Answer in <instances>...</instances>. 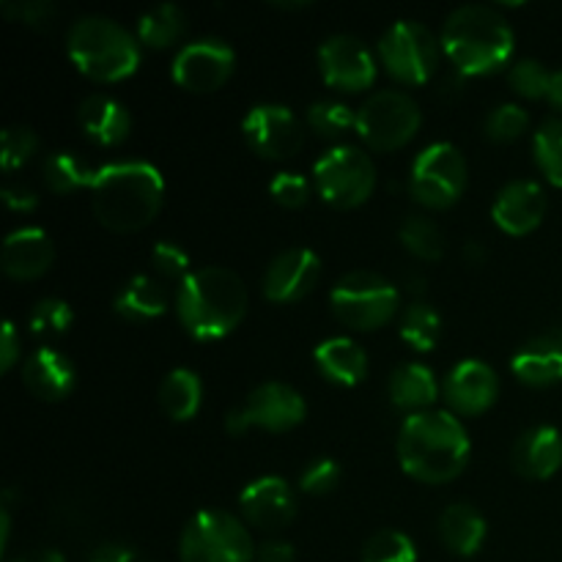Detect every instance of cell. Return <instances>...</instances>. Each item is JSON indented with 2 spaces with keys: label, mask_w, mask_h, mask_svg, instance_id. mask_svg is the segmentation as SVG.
Wrapping results in <instances>:
<instances>
[{
  "label": "cell",
  "mask_w": 562,
  "mask_h": 562,
  "mask_svg": "<svg viewBox=\"0 0 562 562\" xmlns=\"http://www.w3.org/2000/svg\"><path fill=\"white\" fill-rule=\"evenodd\" d=\"M470 456V434L453 412H417L406 417L398 431L401 467L420 483H450L467 470Z\"/></svg>",
  "instance_id": "1"
},
{
  "label": "cell",
  "mask_w": 562,
  "mask_h": 562,
  "mask_svg": "<svg viewBox=\"0 0 562 562\" xmlns=\"http://www.w3.org/2000/svg\"><path fill=\"white\" fill-rule=\"evenodd\" d=\"M165 201L162 173L143 159H121L97 170L91 206L113 234H135L159 214Z\"/></svg>",
  "instance_id": "2"
},
{
  "label": "cell",
  "mask_w": 562,
  "mask_h": 562,
  "mask_svg": "<svg viewBox=\"0 0 562 562\" xmlns=\"http://www.w3.org/2000/svg\"><path fill=\"white\" fill-rule=\"evenodd\" d=\"M181 327L195 340H220L234 333L247 313L245 280L225 267H201L176 291Z\"/></svg>",
  "instance_id": "3"
},
{
  "label": "cell",
  "mask_w": 562,
  "mask_h": 562,
  "mask_svg": "<svg viewBox=\"0 0 562 562\" xmlns=\"http://www.w3.org/2000/svg\"><path fill=\"white\" fill-rule=\"evenodd\" d=\"M442 49L459 75H494L514 55V31L492 5H461L445 22Z\"/></svg>",
  "instance_id": "4"
},
{
  "label": "cell",
  "mask_w": 562,
  "mask_h": 562,
  "mask_svg": "<svg viewBox=\"0 0 562 562\" xmlns=\"http://www.w3.org/2000/svg\"><path fill=\"white\" fill-rule=\"evenodd\" d=\"M66 53L93 82H121L140 66V42L110 16H80L66 33Z\"/></svg>",
  "instance_id": "5"
},
{
  "label": "cell",
  "mask_w": 562,
  "mask_h": 562,
  "mask_svg": "<svg viewBox=\"0 0 562 562\" xmlns=\"http://www.w3.org/2000/svg\"><path fill=\"white\" fill-rule=\"evenodd\" d=\"M250 530L228 510H201L187 521L179 541L181 562H252Z\"/></svg>",
  "instance_id": "6"
},
{
  "label": "cell",
  "mask_w": 562,
  "mask_h": 562,
  "mask_svg": "<svg viewBox=\"0 0 562 562\" xmlns=\"http://www.w3.org/2000/svg\"><path fill=\"white\" fill-rule=\"evenodd\" d=\"M329 307L340 324L371 333L393 322L398 311V289L376 272H349L335 283Z\"/></svg>",
  "instance_id": "7"
},
{
  "label": "cell",
  "mask_w": 562,
  "mask_h": 562,
  "mask_svg": "<svg viewBox=\"0 0 562 562\" xmlns=\"http://www.w3.org/2000/svg\"><path fill=\"white\" fill-rule=\"evenodd\" d=\"M318 195L335 209H357L373 195L376 168L360 146H335L313 165Z\"/></svg>",
  "instance_id": "8"
},
{
  "label": "cell",
  "mask_w": 562,
  "mask_h": 562,
  "mask_svg": "<svg viewBox=\"0 0 562 562\" xmlns=\"http://www.w3.org/2000/svg\"><path fill=\"white\" fill-rule=\"evenodd\" d=\"M423 124L420 104L404 91H379L357 110V135L373 151H398Z\"/></svg>",
  "instance_id": "9"
},
{
  "label": "cell",
  "mask_w": 562,
  "mask_h": 562,
  "mask_svg": "<svg viewBox=\"0 0 562 562\" xmlns=\"http://www.w3.org/2000/svg\"><path fill=\"white\" fill-rule=\"evenodd\" d=\"M439 49L442 44L437 42V36L426 25L412 20L395 22L379 38V60L387 75L404 86H426L437 75Z\"/></svg>",
  "instance_id": "10"
},
{
  "label": "cell",
  "mask_w": 562,
  "mask_h": 562,
  "mask_svg": "<svg viewBox=\"0 0 562 562\" xmlns=\"http://www.w3.org/2000/svg\"><path fill=\"white\" fill-rule=\"evenodd\" d=\"M412 195L426 209H450L467 190V159L453 143H431L412 162Z\"/></svg>",
  "instance_id": "11"
},
{
  "label": "cell",
  "mask_w": 562,
  "mask_h": 562,
  "mask_svg": "<svg viewBox=\"0 0 562 562\" xmlns=\"http://www.w3.org/2000/svg\"><path fill=\"white\" fill-rule=\"evenodd\" d=\"M307 415L305 398L283 382H267L247 395L239 409L225 417V428L241 437L250 428H263L269 434H283L300 426Z\"/></svg>",
  "instance_id": "12"
},
{
  "label": "cell",
  "mask_w": 562,
  "mask_h": 562,
  "mask_svg": "<svg viewBox=\"0 0 562 562\" xmlns=\"http://www.w3.org/2000/svg\"><path fill=\"white\" fill-rule=\"evenodd\" d=\"M236 66L234 49L220 38H198L184 44L173 58V80L184 91L212 93L231 80Z\"/></svg>",
  "instance_id": "13"
},
{
  "label": "cell",
  "mask_w": 562,
  "mask_h": 562,
  "mask_svg": "<svg viewBox=\"0 0 562 562\" xmlns=\"http://www.w3.org/2000/svg\"><path fill=\"white\" fill-rule=\"evenodd\" d=\"M245 140L258 157L291 159L300 154L305 132L285 104H256L241 121Z\"/></svg>",
  "instance_id": "14"
},
{
  "label": "cell",
  "mask_w": 562,
  "mask_h": 562,
  "mask_svg": "<svg viewBox=\"0 0 562 562\" xmlns=\"http://www.w3.org/2000/svg\"><path fill=\"white\" fill-rule=\"evenodd\" d=\"M318 71L329 88L360 93L376 80V60L360 38L338 33L318 47Z\"/></svg>",
  "instance_id": "15"
},
{
  "label": "cell",
  "mask_w": 562,
  "mask_h": 562,
  "mask_svg": "<svg viewBox=\"0 0 562 562\" xmlns=\"http://www.w3.org/2000/svg\"><path fill=\"white\" fill-rule=\"evenodd\" d=\"M322 278V258L307 247H291L280 252L263 272V296L278 305L300 302L316 289Z\"/></svg>",
  "instance_id": "16"
},
{
  "label": "cell",
  "mask_w": 562,
  "mask_h": 562,
  "mask_svg": "<svg viewBox=\"0 0 562 562\" xmlns=\"http://www.w3.org/2000/svg\"><path fill=\"white\" fill-rule=\"evenodd\" d=\"M239 508L247 525L261 532H280L294 521L296 497L283 477L263 475L241 488Z\"/></svg>",
  "instance_id": "17"
},
{
  "label": "cell",
  "mask_w": 562,
  "mask_h": 562,
  "mask_svg": "<svg viewBox=\"0 0 562 562\" xmlns=\"http://www.w3.org/2000/svg\"><path fill=\"white\" fill-rule=\"evenodd\" d=\"M442 395L453 415L475 417L494 406L499 395V379L483 360H464L445 376Z\"/></svg>",
  "instance_id": "18"
},
{
  "label": "cell",
  "mask_w": 562,
  "mask_h": 562,
  "mask_svg": "<svg viewBox=\"0 0 562 562\" xmlns=\"http://www.w3.org/2000/svg\"><path fill=\"white\" fill-rule=\"evenodd\" d=\"M547 214V195L536 181H510L492 203V220L508 236H527Z\"/></svg>",
  "instance_id": "19"
},
{
  "label": "cell",
  "mask_w": 562,
  "mask_h": 562,
  "mask_svg": "<svg viewBox=\"0 0 562 562\" xmlns=\"http://www.w3.org/2000/svg\"><path fill=\"white\" fill-rule=\"evenodd\" d=\"M22 382L27 393L36 395L38 401L55 404V401L69 398L77 384V373L69 357L60 355L55 346H42L22 366Z\"/></svg>",
  "instance_id": "20"
},
{
  "label": "cell",
  "mask_w": 562,
  "mask_h": 562,
  "mask_svg": "<svg viewBox=\"0 0 562 562\" xmlns=\"http://www.w3.org/2000/svg\"><path fill=\"white\" fill-rule=\"evenodd\" d=\"M562 467V434L552 426H532L516 439L514 470L527 481H549Z\"/></svg>",
  "instance_id": "21"
},
{
  "label": "cell",
  "mask_w": 562,
  "mask_h": 562,
  "mask_svg": "<svg viewBox=\"0 0 562 562\" xmlns=\"http://www.w3.org/2000/svg\"><path fill=\"white\" fill-rule=\"evenodd\" d=\"M77 124H80L82 135L93 140L97 146L113 148L130 137L132 132V115L119 99L108 97V93H91L80 102L77 110Z\"/></svg>",
  "instance_id": "22"
},
{
  "label": "cell",
  "mask_w": 562,
  "mask_h": 562,
  "mask_svg": "<svg viewBox=\"0 0 562 562\" xmlns=\"http://www.w3.org/2000/svg\"><path fill=\"white\" fill-rule=\"evenodd\" d=\"M55 247L42 228H20L3 241V272L14 280H36L53 267Z\"/></svg>",
  "instance_id": "23"
},
{
  "label": "cell",
  "mask_w": 562,
  "mask_h": 562,
  "mask_svg": "<svg viewBox=\"0 0 562 562\" xmlns=\"http://www.w3.org/2000/svg\"><path fill=\"white\" fill-rule=\"evenodd\" d=\"M510 371L527 387H552L562 382V340L554 333L532 338L510 360Z\"/></svg>",
  "instance_id": "24"
},
{
  "label": "cell",
  "mask_w": 562,
  "mask_h": 562,
  "mask_svg": "<svg viewBox=\"0 0 562 562\" xmlns=\"http://www.w3.org/2000/svg\"><path fill=\"white\" fill-rule=\"evenodd\" d=\"M318 373L340 387H357L368 376V355L351 338H327L313 351Z\"/></svg>",
  "instance_id": "25"
},
{
  "label": "cell",
  "mask_w": 562,
  "mask_h": 562,
  "mask_svg": "<svg viewBox=\"0 0 562 562\" xmlns=\"http://www.w3.org/2000/svg\"><path fill=\"white\" fill-rule=\"evenodd\" d=\"M439 538L445 549L459 558H472L486 541V519L467 503H453L439 516Z\"/></svg>",
  "instance_id": "26"
},
{
  "label": "cell",
  "mask_w": 562,
  "mask_h": 562,
  "mask_svg": "<svg viewBox=\"0 0 562 562\" xmlns=\"http://www.w3.org/2000/svg\"><path fill=\"white\" fill-rule=\"evenodd\" d=\"M387 393L393 406H398L401 412H409V415H417V412H428V406L437 401L439 384L431 368L423 366V362H406V366L393 371Z\"/></svg>",
  "instance_id": "27"
},
{
  "label": "cell",
  "mask_w": 562,
  "mask_h": 562,
  "mask_svg": "<svg viewBox=\"0 0 562 562\" xmlns=\"http://www.w3.org/2000/svg\"><path fill=\"white\" fill-rule=\"evenodd\" d=\"M168 311V291L148 274H135L115 296V313L126 322H151Z\"/></svg>",
  "instance_id": "28"
},
{
  "label": "cell",
  "mask_w": 562,
  "mask_h": 562,
  "mask_svg": "<svg viewBox=\"0 0 562 562\" xmlns=\"http://www.w3.org/2000/svg\"><path fill=\"white\" fill-rule=\"evenodd\" d=\"M203 384L190 368H176L159 384V406L176 423H187L201 412Z\"/></svg>",
  "instance_id": "29"
},
{
  "label": "cell",
  "mask_w": 562,
  "mask_h": 562,
  "mask_svg": "<svg viewBox=\"0 0 562 562\" xmlns=\"http://www.w3.org/2000/svg\"><path fill=\"white\" fill-rule=\"evenodd\" d=\"M44 184L49 187V192L55 195H71V192L91 190L93 179H97V170H91V165L82 157H77L75 151H53L47 154V159L42 162Z\"/></svg>",
  "instance_id": "30"
},
{
  "label": "cell",
  "mask_w": 562,
  "mask_h": 562,
  "mask_svg": "<svg viewBox=\"0 0 562 562\" xmlns=\"http://www.w3.org/2000/svg\"><path fill=\"white\" fill-rule=\"evenodd\" d=\"M187 31V16L179 5L159 3L148 9L137 20V42L154 49H168L176 42H181Z\"/></svg>",
  "instance_id": "31"
},
{
  "label": "cell",
  "mask_w": 562,
  "mask_h": 562,
  "mask_svg": "<svg viewBox=\"0 0 562 562\" xmlns=\"http://www.w3.org/2000/svg\"><path fill=\"white\" fill-rule=\"evenodd\" d=\"M442 335V318L426 302H415L406 307L404 318H401V338L412 346L415 351H431L439 344Z\"/></svg>",
  "instance_id": "32"
},
{
  "label": "cell",
  "mask_w": 562,
  "mask_h": 562,
  "mask_svg": "<svg viewBox=\"0 0 562 562\" xmlns=\"http://www.w3.org/2000/svg\"><path fill=\"white\" fill-rule=\"evenodd\" d=\"M398 239L420 261H439L445 252V234L428 217H406L398 228Z\"/></svg>",
  "instance_id": "33"
},
{
  "label": "cell",
  "mask_w": 562,
  "mask_h": 562,
  "mask_svg": "<svg viewBox=\"0 0 562 562\" xmlns=\"http://www.w3.org/2000/svg\"><path fill=\"white\" fill-rule=\"evenodd\" d=\"M532 148H536L538 168L547 176L549 184L562 190V119L543 121L541 130L536 132Z\"/></svg>",
  "instance_id": "34"
},
{
  "label": "cell",
  "mask_w": 562,
  "mask_h": 562,
  "mask_svg": "<svg viewBox=\"0 0 562 562\" xmlns=\"http://www.w3.org/2000/svg\"><path fill=\"white\" fill-rule=\"evenodd\" d=\"M355 124H357V113L344 102L322 99V102L311 104V110H307V126H311L318 137H329V140H335V137L346 135Z\"/></svg>",
  "instance_id": "35"
},
{
  "label": "cell",
  "mask_w": 562,
  "mask_h": 562,
  "mask_svg": "<svg viewBox=\"0 0 562 562\" xmlns=\"http://www.w3.org/2000/svg\"><path fill=\"white\" fill-rule=\"evenodd\" d=\"M362 562H417V549L406 532L379 530L362 547Z\"/></svg>",
  "instance_id": "36"
},
{
  "label": "cell",
  "mask_w": 562,
  "mask_h": 562,
  "mask_svg": "<svg viewBox=\"0 0 562 562\" xmlns=\"http://www.w3.org/2000/svg\"><path fill=\"white\" fill-rule=\"evenodd\" d=\"M71 322H75V313H71L69 302L55 300V296L38 300L33 305L31 316H27L31 333L38 335V338H60V335L69 333Z\"/></svg>",
  "instance_id": "37"
},
{
  "label": "cell",
  "mask_w": 562,
  "mask_h": 562,
  "mask_svg": "<svg viewBox=\"0 0 562 562\" xmlns=\"http://www.w3.org/2000/svg\"><path fill=\"white\" fill-rule=\"evenodd\" d=\"M527 124H530V115L519 104H499L492 113L486 115V137L494 143H514L525 135Z\"/></svg>",
  "instance_id": "38"
},
{
  "label": "cell",
  "mask_w": 562,
  "mask_h": 562,
  "mask_svg": "<svg viewBox=\"0 0 562 562\" xmlns=\"http://www.w3.org/2000/svg\"><path fill=\"white\" fill-rule=\"evenodd\" d=\"M508 82L514 88V93H519L521 99H547L552 71H547V66L541 60L527 58L514 64V69L508 71Z\"/></svg>",
  "instance_id": "39"
},
{
  "label": "cell",
  "mask_w": 562,
  "mask_h": 562,
  "mask_svg": "<svg viewBox=\"0 0 562 562\" xmlns=\"http://www.w3.org/2000/svg\"><path fill=\"white\" fill-rule=\"evenodd\" d=\"M36 148L38 135L31 126H9L3 132V148H0V162H3L5 173L22 168L36 154Z\"/></svg>",
  "instance_id": "40"
},
{
  "label": "cell",
  "mask_w": 562,
  "mask_h": 562,
  "mask_svg": "<svg viewBox=\"0 0 562 562\" xmlns=\"http://www.w3.org/2000/svg\"><path fill=\"white\" fill-rule=\"evenodd\" d=\"M344 477L338 461L333 459H316L313 464H307V470L302 472L300 486L305 494H313V497H324V494L335 492Z\"/></svg>",
  "instance_id": "41"
},
{
  "label": "cell",
  "mask_w": 562,
  "mask_h": 562,
  "mask_svg": "<svg viewBox=\"0 0 562 562\" xmlns=\"http://www.w3.org/2000/svg\"><path fill=\"white\" fill-rule=\"evenodd\" d=\"M269 195L283 209H302L311 201V184L300 173H278L269 184Z\"/></svg>",
  "instance_id": "42"
},
{
  "label": "cell",
  "mask_w": 562,
  "mask_h": 562,
  "mask_svg": "<svg viewBox=\"0 0 562 562\" xmlns=\"http://www.w3.org/2000/svg\"><path fill=\"white\" fill-rule=\"evenodd\" d=\"M151 263L162 278L170 280H184L190 272V256L181 245L176 241H159L151 250Z\"/></svg>",
  "instance_id": "43"
},
{
  "label": "cell",
  "mask_w": 562,
  "mask_h": 562,
  "mask_svg": "<svg viewBox=\"0 0 562 562\" xmlns=\"http://www.w3.org/2000/svg\"><path fill=\"white\" fill-rule=\"evenodd\" d=\"M11 22H22V25H47L55 14V5L49 0H11V3L0 5Z\"/></svg>",
  "instance_id": "44"
},
{
  "label": "cell",
  "mask_w": 562,
  "mask_h": 562,
  "mask_svg": "<svg viewBox=\"0 0 562 562\" xmlns=\"http://www.w3.org/2000/svg\"><path fill=\"white\" fill-rule=\"evenodd\" d=\"M3 203L11 209V212H33L38 206V198L36 192L27 190L22 184H5L3 187Z\"/></svg>",
  "instance_id": "45"
},
{
  "label": "cell",
  "mask_w": 562,
  "mask_h": 562,
  "mask_svg": "<svg viewBox=\"0 0 562 562\" xmlns=\"http://www.w3.org/2000/svg\"><path fill=\"white\" fill-rule=\"evenodd\" d=\"M20 360V338H16L14 322L3 324V340H0V371L9 373Z\"/></svg>",
  "instance_id": "46"
},
{
  "label": "cell",
  "mask_w": 562,
  "mask_h": 562,
  "mask_svg": "<svg viewBox=\"0 0 562 562\" xmlns=\"http://www.w3.org/2000/svg\"><path fill=\"white\" fill-rule=\"evenodd\" d=\"M258 562H294V547L285 541H267L256 549Z\"/></svg>",
  "instance_id": "47"
},
{
  "label": "cell",
  "mask_w": 562,
  "mask_h": 562,
  "mask_svg": "<svg viewBox=\"0 0 562 562\" xmlns=\"http://www.w3.org/2000/svg\"><path fill=\"white\" fill-rule=\"evenodd\" d=\"M132 560H135V554H132L126 547H119V543H104V547L93 549L91 558H88V562H132Z\"/></svg>",
  "instance_id": "48"
},
{
  "label": "cell",
  "mask_w": 562,
  "mask_h": 562,
  "mask_svg": "<svg viewBox=\"0 0 562 562\" xmlns=\"http://www.w3.org/2000/svg\"><path fill=\"white\" fill-rule=\"evenodd\" d=\"M547 99L554 110H562V69L552 71V82H549Z\"/></svg>",
  "instance_id": "49"
},
{
  "label": "cell",
  "mask_w": 562,
  "mask_h": 562,
  "mask_svg": "<svg viewBox=\"0 0 562 562\" xmlns=\"http://www.w3.org/2000/svg\"><path fill=\"white\" fill-rule=\"evenodd\" d=\"M9 532H11V516H9V508L3 505V510H0V547H9Z\"/></svg>",
  "instance_id": "50"
},
{
  "label": "cell",
  "mask_w": 562,
  "mask_h": 562,
  "mask_svg": "<svg viewBox=\"0 0 562 562\" xmlns=\"http://www.w3.org/2000/svg\"><path fill=\"white\" fill-rule=\"evenodd\" d=\"M467 258H470V263H483L486 250L481 245H467Z\"/></svg>",
  "instance_id": "51"
},
{
  "label": "cell",
  "mask_w": 562,
  "mask_h": 562,
  "mask_svg": "<svg viewBox=\"0 0 562 562\" xmlns=\"http://www.w3.org/2000/svg\"><path fill=\"white\" fill-rule=\"evenodd\" d=\"M554 335H558V338L562 340V327H560V329H554Z\"/></svg>",
  "instance_id": "52"
},
{
  "label": "cell",
  "mask_w": 562,
  "mask_h": 562,
  "mask_svg": "<svg viewBox=\"0 0 562 562\" xmlns=\"http://www.w3.org/2000/svg\"><path fill=\"white\" fill-rule=\"evenodd\" d=\"M16 562H25V560H16Z\"/></svg>",
  "instance_id": "53"
}]
</instances>
